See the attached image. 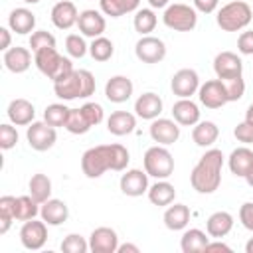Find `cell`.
<instances>
[{"label": "cell", "instance_id": "43", "mask_svg": "<svg viewBox=\"0 0 253 253\" xmlns=\"http://www.w3.org/2000/svg\"><path fill=\"white\" fill-rule=\"evenodd\" d=\"M65 49H67V53L71 55V57H83L87 51H89V45L85 43V40H83V36H79V34H69L67 38H65Z\"/></svg>", "mask_w": 253, "mask_h": 253}, {"label": "cell", "instance_id": "24", "mask_svg": "<svg viewBox=\"0 0 253 253\" xmlns=\"http://www.w3.org/2000/svg\"><path fill=\"white\" fill-rule=\"evenodd\" d=\"M2 61H4V67L10 73H24L32 65V51L28 47L16 45V47H10V49L4 51Z\"/></svg>", "mask_w": 253, "mask_h": 253}, {"label": "cell", "instance_id": "8", "mask_svg": "<svg viewBox=\"0 0 253 253\" xmlns=\"http://www.w3.org/2000/svg\"><path fill=\"white\" fill-rule=\"evenodd\" d=\"M162 22L166 28H170L174 32H192L198 24V10L194 6H188L182 2L168 4L164 8Z\"/></svg>", "mask_w": 253, "mask_h": 253}, {"label": "cell", "instance_id": "9", "mask_svg": "<svg viewBox=\"0 0 253 253\" xmlns=\"http://www.w3.org/2000/svg\"><path fill=\"white\" fill-rule=\"evenodd\" d=\"M26 140L28 144L38 150V152H45L49 150L55 140H57V132H55V126L47 125L45 121H34L28 125V130H26Z\"/></svg>", "mask_w": 253, "mask_h": 253}, {"label": "cell", "instance_id": "21", "mask_svg": "<svg viewBox=\"0 0 253 253\" xmlns=\"http://www.w3.org/2000/svg\"><path fill=\"white\" fill-rule=\"evenodd\" d=\"M162 107H164V103H162L160 95L148 91V93L138 95V99L134 101V115L144 121H154L160 117Z\"/></svg>", "mask_w": 253, "mask_h": 253}, {"label": "cell", "instance_id": "34", "mask_svg": "<svg viewBox=\"0 0 253 253\" xmlns=\"http://www.w3.org/2000/svg\"><path fill=\"white\" fill-rule=\"evenodd\" d=\"M138 4H140V0H99L101 12L111 18H121L125 14L136 12Z\"/></svg>", "mask_w": 253, "mask_h": 253}, {"label": "cell", "instance_id": "17", "mask_svg": "<svg viewBox=\"0 0 253 253\" xmlns=\"http://www.w3.org/2000/svg\"><path fill=\"white\" fill-rule=\"evenodd\" d=\"M119 186H121V192L125 196H130V198H138L142 194L148 192V174L146 170H138V168H130L126 170L121 180H119Z\"/></svg>", "mask_w": 253, "mask_h": 253}, {"label": "cell", "instance_id": "13", "mask_svg": "<svg viewBox=\"0 0 253 253\" xmlns=\"http://www.w3.org/2000/svg\"><path fill=\"white\" fill-rule=\"evenodd\" d=\"M198 99L206 109H219L223 107L227 101V91L221 79H210L206 83L200 85L198 89Z\"/></svg>", "mask_w": 253, "mask_h": 253}, {"label": "cell", "instance_id": "50", "mask_svg": "<svg viewBox=\"0 0 253 253\" xmlns=\"http://www.w3.org/2000/svg\"><path fill=\"white\" fill-rule=\"evenodd\" d=\"M10 28H0V49L2 51H6V49H10V42H12V36H10Z\"/></svg>", "mask_w": 253, "mask_h": 253}, {"label": "cell", "instance_id": "23", "mask_svg": "<svg viewBox=\"0 0 253 253\" xmlns=\"http://www.w3.org/2000/svg\"><path fill=\"white\" fill-rule=\"evenodd\" d=\"M40 215L42 219L47 223V225H61L67 221L69 217V208L63 200H57V198H49L45 200L42 206H40Z\"/></svg>", "mask_w": 253, "mask_h": 253}, {"label": "cell", "instance_id": "40", "mask_svg": "<svg viewBox=\"0 0 253 253\" xmlns=\"http://www.w3.org/2000/svg\"><path fill=\"white\" fill-rule=\"evenodd\" d=\"M14 204H16V198L14 196H2L0 198V233L4 235L12 221L16 219L14 217Z\"/></svg>", "mask_w": 253, "mask_h": 253}, {"label": "cell", "instance_id": "51", "mask_svg": "<svg viewBox=\"0 0 253 253\" xmlns=\"http://www.w3.org/2000/svg\"><path fill=\"white\" fill-rule=\"evenodd\" d=\"M206 251H225V253H231V247L225 245L223 241H210L208 247H206Z\"/></svg>", "mask_w": 253, "mask_h": 253}, {"label": "cell", "instance_id": "56", "mask_svg": "<svg viewBox=\"0 0 253 253\" xmlns=\"http://www.w3.org/2000/svg\"><path fill=\"white\" fill-rule=\"evenodd\" d=\"M245 253H253V237L245 243Z\"/></svg>", "mask_w": 253, "mask_h": 253}, {"label": "cell", "instance_id": "55", "mask_svg": "<svg viewBox=\"0 0 253 253\" xmlns=\"http://www.w3.org/2000/svg\"><path fill=\"white\" fill-rule=\"evenodd\" d=\"M245 182H247V184L253 188V166H251V168H249V172L245 174Z\"/></svg>", "mask_w": 253, "mask_h": 253}, {"label": "cell", "instance_id": "20", "mask_svg": "<svg viewBox=\"0 0 253 253\" xmlns=\"http://www.w3.org/2000/svg\"><path fill=\"white\" fill-rule=\"evenodd\" d=\"M49 16H51V24L57 30H69V28L77 26V20H79V12H77L75 4L69 0H59L51 8Z\"/></svg>", "mask_w": 253, "mask_h": 253}, {"label": "cell", "instance_id": "29", "mask_svg": "<svg viewBox=\"0 0 253 253\" xmlns=\"http://www.w3.org/2000/svg\"><path fill=\"white\" fill-rule=\"evenodd\" d=\"M210 243V235L208 231H202L198 227H192V229H186L180 237V249L182 253H202L206 251Z\"/></svg>", "mask_w": 253, "mask_h": 253}, {"label": "cell", "instance_id": "37", "mask_svg": "<svg viewBox=\"0 0 253 253\" xmlns=\"http://www.w3.org/2000/svg\"><path fill=\"white\" fill-rule=\"evenodd\" d=\"M156 24H158V18L152 8H140L134 12L132 26L140 36H150V32H154Z\"/></svg>", "mask_w": 253, "mask_h": 253}, {"label": "cell", "instance_id": "27", "mask_svg": "<svg viewBox=\"0 0 253 253\" xmlns=\"http://www.w3.org/2000/svg\"><path fill=\"white\" fill-rule=\"evenodd\" d=\"M8 28L20 36L30 34L36 28V14L28 8H14L8 16Z\"/></svg>", "mask_w": 253, "mask_h": 253}, {"label": "cell", "instance_id": "4", "mask_svg": "<svg viewBox=\"0 0 253 253\" xmlns=\"http://www.w3.org/2000/svg\"><path fill=\"white\" fill-rule=\"evenodd\" d=\"M34 63L38 67L40 73H43L47 79H51L53 83L55 81H61L63 77H67L69 73H73V63L69 57H63L57 53L55 47H45V49H40L34 53Z\"/></svg>", "mask_w": 253, "mask_h": 253}, {"label": "cell", "instance_id": "42", "mask_svg": "<svg viewBox=\"0 0 253 253\" xmlns=\"http://www.w3.org/2000/svg\"><path fill=\"white\" fill-rule=\"evenodd\" d=\"M30 47L34 53L40 49H45V47H55V36L45 30H36L30 36Z\"/></svg>", "mask_w": 253, "mask_h": 253}, {"label": "cell", "instance_id": "10", "mask_svg": "<svg viewBox=\"0 0 253 253\" xmlns=\"http://www.w3.org/2000/svg\"><path fill=\"white\" fill-rule=\"evenodd\" d=\"M170 89H172V93H174L178 99H190V97L196 95L198 89H200V75H198V71H196V69H190V67L178 69V71L172 75Z\"/></svg>", "mask_w": 253, "mask_h": 253}, {"label": "cell", "instance_id": "33", "mask_svg": "<svg viewBox=\"0 0 253 253\" xmlns=\"http://www.w3.org/2000/svg\"><path fill=\"white\" fill-rule=\"evenodd\" d=\"M146 194H148L150 204H154V206H158V208H164V206L174 204L176 188H174L168 180H158V182H154V184L148 188Z\"/></svg>", "mask_w": 253, "mask_h": 253}, {"label": "cell", "instance_id": "15", "mask_svg": "<svg viewBox=\"0 0 253 253\" xmlns=\"http://www.w3.org/2000/svg\"><path fill=\"white\" fill-rule=\"evenodd\" d=\"M119 249V235L113 227L101 225L95 227L89 235V251L93 253H117Z\"/></svg>", "mask_w": 253, "mask_h": 253}, {"label": "cell", "instance_id": "30", "mask_svg": "<svg viewBox=\"0 0 253 253\" xmlns=\"http://www.w3.org/2000/svg\"><path fill=\"white\" fill-rule=\"evenodd\" d=\"M227 166H229V172L233 176L245 178V174L253 166V150L247 146H239V148L231 150V154L227 158Z\"/></svg>", "mask_w": 253, "mask_h": 253}, {"label": "cell", "instance_id": "45", "mask_svg": "<svg viewBox=\"0 0 253 253\" xmlns=\"http://www.w3.org/2000/svg\"><path fill=\"white\" fill-rule=\"evenodd\" d=\"M16 144H18V130L10 123L0 125V148L2 150H10Z\"/></svg>", "mask_w": 253, "mask_h": 253}, {"label": "cell", "instance_id": "2", "mask_svg": "<svg viewBox=\"0 0 253 253\" xmlns=\"http://www.w3.org/2000/svg\"><path fill=\"white\" fill-rule=\"evenodd\" d=\"M223 152L219 148H208L198 164L192 168L190 184L198 194H213L221 184V168H223Z\"/></svg>", "mask_w": 253, "mask_h": 253}, {"label": "cell", "instance_id": "18", "mask_svg": "<svg viewBox=\"0 0 253 253\" xmlns=\"http://www.w3.org/2000/svg\"><path fill=\"white\" fill-rule=\"evenodd\" d=\"M77 28H79L81 36H85V38H99V36H103L105 28H107V22H105L103 12L89 8V10L79 12Z\"/></svg>", "mask_w": 253, "mask_h": 253}, {"label": "cell", "instance_id": "31", "mask_svg": "<svg viewBox=\"0 0 253 253\" xmlns=\"http://www.w3.org/2000/svg\"><path fill=\"white\" fill-rule=\"evenodd\" d=\"M219 136V126L213 121H200L192 128V140L202 148H211Z\"/></svg>", "mask_w": 253, "mask_h": 253}, {"label": "cell", "instance_id": "32", "mask_svg": "<svg viewBox=\"0 0 253 253\" xmlns=\"http://www.w3.org/2000/svg\"><path fill=\"white\" fill-rule=\"evenodd\" d=\"M190 223V208L186 204H170L164 211V225L170 231H180L186 229V225Z\"/></svg>", "mask_w": 253, "mask_h": 253}, {"label": "cell", "instance_id": "48", "mask_svg": "<svg viewBox=\"0 0 253 253\" xmlns=\"http://www.w3.org/2000/svg\"><path fill=\"white\" fill-rule=\"evenodd\" d=\"M239 221L245 229L253 231V202H245L239 208Z\"/></svg>", "mask_w": 253, "mask_h": 253}, {"label": "cell", "instance_id": "6", "mask_svg": "<svg viewBox=\"0 0 253 253\" xmlns=\"http://www.w3.org/2000/svg\"><path fill=\"white\" fill-rule=\"evenodd\" d=\"M105 117V111L99 103H85L79 109H69V117L65 123V130L71 134H85L93 126H97Z\"/></svg>", "mask_w": 253, "mask_h": 253}, {"label": "cell", "instance_id": "41", "mask_svg": "<svg viewBox=\"0 0 253 253\" xmlns=\"http://www.w3.org/2000/svg\"><path fill=\"white\" fill-rule=\"evenodd\" d=\"M61 251L63 253H87L89 251V241H85V237L79 235V233H69L61 241Z\"/></svg>", "mask_w": 253, "mask_h": 253}, {"label": "cell", "instance_id": "11", "mask_svg": "<svg viewBox=\"0 0 253 253\" xmlns=\"http://www.w3.org/2000/svg\"><path fill=\"white\" fill-rule=\"evenodd\" d=\"M20 241H22V245L26 247V249H30V251H38V249H42L43 245H45V241H47V223L42 219H28V221H24V225H22V229H20Z\"/></svg>", "mask_w": 253, "mask_h": 253}, {"label": "cell", "instance_id": "22", "mask_svg": "<svg viewBox=\"0 0 253 253\" xmlns=\"http://www.w3.org/2000/svg\"><path fill=\"white\" fill-rule=\"evenodd\" d=\"M6 115L10 119L12 125L16 126H26L30 123H34V117H36V107L28 101V99H12L8 103V109H6Z\"/></svg>", "mask_w": 253, "mask_h": 253}, {"label": "cell", "instance_id": "25", "mask_svg": "<svg viewBox=\"0 0 253 253\" xmlns=\"http://www.w3.org/2000/svg\"><path fill=\"white\" fill-rule=\"evenodd\" d=\"M172 117L180 126H194L200 123V107L192 99H178L172 105Z\"/></svg>", "mask_w": 253, "mask_h": 253}, {"label": "cell", "instance_id": "26", "mask_svg": "<svg viewBox=\"0 0 253 253\" xmlns=\"http://www.w3.org/2000/svg\"><path fill=\"white\" fill-rule=\"evenodd\" d=\"M136 128V115L128 111H115L107 119V130L115 136H125L130 134Z\"/></svg>", "mask_w": 253, "mask_h": 253}, {"label": "cell", "instance_id": "28", "mask_svg": "<svg viewBox=\"0 0 253 253\" xmlns=\"http://www.w3.org/2000/svg\"><path fill=\"white\" fill-rule=\"evenodd\" d=\"M233 229V215L229 211H213L206 221V231L213 239L225 237Z\"/></svg>", "mask_w": 253, "mask_h": 253}, {"label": "cell", "instance_id": "7", "mask_svg": "<svg viewBox=\"0 0 253 253\" xmlns=\"http://www.w3.org/2000/svg\"><path fill=\"white\" fill-rule=\"evenodd\" d=\"M142 164H144L146 174L156 180H166L174 172V156L162 144L150 146L142 156Z\"/></svg>", "mask_w": 253, "mask_h": 253}, {"label": "cell", "instance_id": "53", "mask_svg": "<svg viewBox=\"0 0 253 253\" xmlns=\"http://www.w3.org/2000/svg\"><path fill=\"white\" fill-rule=\"evenodd\" d=\"M150 8H166L170 4V0H148Z\"/></svg>", "mask_w": 253, "mask_h": 253}, {"label": "cell", "instance_id": "44", "mask_svg": "<svg viewBox=\"0 0 253 253\" xmlns=\"http://www.w3.org/2000/svg\"><path fill=\"white\" fill-rule=\"evenodd\" d=\"M223 85H225V91H227V101H239L245 93V81H243V75L241 77H231V79H221Z\"/></svg>", "mask_w": 253, "mask_h": 253}, {"label": "cell", "instance_id": "54", "mask_svg": "<svg viewBox=\"0 0 253 253\" xmlns=\"http://www.w3.org/2000/svg\"><path fill=\"white\" fill-rule=\"evenodd\" d=\"M245 121L253 125V103H251V105L247 107V113H245Z\"/></svg>", "mask_w": 253, "mask_h": 253}, {"label": "cell", "instance_id": "19", "mask_svg": "<svg viewBox=\"0 0 253 253\" xmlns=\"http://www.w3.org/2000/svg\"><path fill=\"white\" fill-rule=\"evenodd\" d=\"M134 85L126 75H113L107 83H105V97L111 103H126L132 97Z\"/></svg>", "mask_w": 253, "mask_h": 253}, {"label": "cell", "instance_id": "49", "mask_svg": "<svg viewBox=\"0 0 253 253\" xmlns=\"http://www.w3.org/2000/svg\"><path fill=\"white\" fill-rule=\"evenodd\" d=\"M217 4H219V0H194V8H196L198 12H202V14H211V12H215Z\"/></svg>", "mask_w": 253, "mask_h": 253}, {"label": "cell", "instance_id": "3", "mask_svg": "<svg viewBox=\"0 0 253 253\" xmlns=\"http://www.w3.org/2000/svg\"><path fill=\"white\" fill-rule=\"evenodd\" d=\"M95 77L89 69H75L61 81L53 83V93L61 101H73V99H87L95 93Z\"/></svg>", "mask_w": 253, "mask_h": 253}, {"label": "cell", "instance_id": "14", "mask_svg": "<svg viewBox=\"0 0 253 253\" xmlns=\"http://www.w3.org/2000/svg\"><path fill=\"white\" fill-rule=\"evenodd\" d=\"M148 134L156 144L170 146L180 138V125L174 119H154L148 126Z\"/></svg>", "mask_w": 253, "mask_h": 253}, {"label": "cell", "instance_id": "36", "mask_svg": "<svg viewBox=\"0 0 253 253\" xmlns=\"http://www.w3.org/2000/svg\"><path fill=\"white\" fill-rule=\"evenodd\" d=\"M40 206L32 196H18L14 204V217L16 221H28L34 219L40 213Z\"/></svg>", "mask_w": 253, "mask_h": 253}, {"label": "cell", "instance_id": "5", "mask_svg": "<svg viewBox=\"0 0 253 253\" xmlns=\"http://www.w3.org/2000/svg\"><path fill=\"white\" fill-rule=\"evenodd\" d=\"M251 18H253L251 6L243 0H233L217 10L215 22L223 32H239L251 24Z\"/></svg>", "mask_w": 253, "mask_h": 253}, {"label": "cell", "instance_id": "35", "mask_svg": "<svg viewBox=\"0 0 253 253\" xmlns=\"http://www.w3.org/2000/svg\"><path fill=\"white\" fill-rule=\"evenodd\" d=\"M28 190H30V196H32L38 204H43L45 200L51 198V180H49L45 174L38 172V174H34V176L30 178Z\"/></svg>", "mask_w": 253, "mask_h": 253}, {"label": "cell", "instance_id": "57", "mask_svg": "<svg viewBox=\"0 0 253 253\" xmlns=\"http://www.w3.org/2000/svg\"><path fill=\"white\" fill-rule=\"evenodd\" d=\"M22 2H26V4H38V2H42V0H22Z\"/></svg>", "mask_w": 253, "mask_h": 253}, {"label": "cell", "instance_id": "12", "mask_svg": "<svg viewBox=\"0 0 253 253\" xmlns=\"http://www.w3.org/2000/svg\"><path fill=\"white\" fill-rule=\"evenodd\" d=\"M134 53L142 63H160L166 57V43L156 36H142L134 45Z\"/></svg>", "mask_w": 253, "mask_h": 253}, {"label": "cell", "instance_id": "16", "mask_svg": "<svg viewBox=\"0 0 253 253\" xmlns=\"http://www.w3.org/2000/svg\"><path fill=\"white\" fill-rule=\"evenodd\" d=\"M213 71L217 79H231L243 75V61L233 51H219L213 57Z\"/></svg>", "mask_w": 253, "mask_h": 253}, {"label": "cell", "instance_id": "39", "mask_svg": "<svg viewBox=\"0 0 253 253\" xmlns=\"http://www.w3.org/2000/svg\"><path fill=\"white\" fill-rule=\"evenodd\" d=\"M67 117H69V107H65L63 103H51L45 107L43 111V121L55 128L59 126H65L67 123Z\"/></svg>", "mask_w": 253, "mask_h": 253}, {"label": "cell", "instance_id": "46", "mask_svg": "<svg viewBox=\"0 0 253 253\" xmlns=\"http://www.w3.org/2000/svg\"><path fill=\"white\" fill-rule=\"evenodd\" d=\"M233 136L243 144H253V125L243 121L233 128Z\"/></svg>", "mask_w": 253, "mask_h": 253}, {"label": "cell", "instance_id": "1", "mask_svg": "<svg viewBox=\"0 0 253 253\" xmlns=\"http://www.w3.org/2000/svg\"><path fill=\"white\" fill-rule=\"evenodd\" d=\"M128 162H130V154L123 144H119V142L97 144L83 152L81 170L87 178L95 180V178H101L107 170H115V172L126 170Z\"/></svg>", "mask_w": 253, "mask_h": 253}, {"label": "cell", "instance_id": "38", "mask_svg": "<svg viewBox=\"0 0 253 253\" xmlns=\"http://www.w3.org/2000/svg\"><path fill=\"white\" fill-rule=\"evenodd\" d=\"M89 53L95 61H109L115 53V45L109 38L99 36V38H93V42L89 45Z\"/></svg>", "mask_w": 253, "mask_h": 253}, {"label": "cell", "instance_id": "52", "mask_svg": "<svg viewBox=\"0 0 253 253\" xmlns=\"http://www.w3.org/2000/svg\"><path fill=\"white\" fill-rule=\"evenodd\" d=\"M140 249H138V245H134V243H119V249H117V253H138Z\"/></svg>", "mask_w": 253, "mask_h": 253}, {"label": "cell", "instance_id": "47", "mask_svg": "<svg viewBox=\"0 0 253 253\" xmlns=\"http://www.w3.org/2000/svg\"><path fill=\"white\" fill-rule=\"evenodd\" d=\"M237 51L241 55H253V30L241 32L237 38Z\"/></svg>", "mask_w": 253, "mask_h": 253}]
</instances>
